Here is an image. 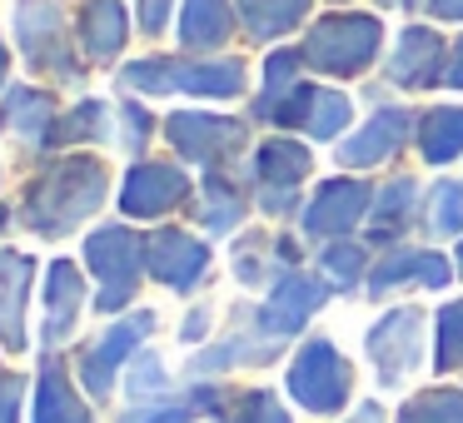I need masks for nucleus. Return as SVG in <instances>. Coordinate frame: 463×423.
<instances>
[{"label": "nucleus", "mask_w": 463, "mask_h": 423, "mask_svg": "<svg viewBox=\"0 0 463 423\" xmlns=\"http://www.w3.org/2000/svg\"><path fill=\"white\" fill-rule=\"evenodd\" d=\"M364 349H369V359H373V369H379L383 389L403 383L413 369H419V359H423V314L419 309L383 314V319L369 329Z\"/></svg>", "instance_id": "0eeeda50"}, {"label": "nucleus", "mask_w": 463, "mask_h": 423, "mask_svg": "<svg viewBox=\"0 0 463 423\" xmlns=\"http://www.w3.org/2000/svg\"><path fill=\"white\" fill-rule=\"evenodd\" d=\"M200 220H204V230H210V234H230L234 224L244 220V194L224 180V170H210V180H204V210H200Z\"/></svg>", "instance_id": "cd10ccee"}, {"label": "nucleus", "mask_w": 463, "mask_h": 423, "mask_svg": "<svg viewBox=\"0 0 463 423\" xmlns=\"http://www.w3.org/2000/svg\"><path fill=\"white\" fill-rule=\"evenodd\" d=\"M80 35H85V55L90 61H115L130 35V15L120 0H85L80 5Z\"/></svg>", "instance_id": "aec40b11"}, {"label": "nucleus", "mask_w": 463, "mask_h": 423, "mask_svg": "<svg viewBox=\"0 0 463 423\" xmlns=\"http://www.w3.org/2000/svg\"><path fill=\"white\" fill-rule=\"evenodd\" d=\"M5 125H11L21 140H31V145L51 140V130H55V100L45 90L15 85V90L5 95Z\"/></svg>", "instance_id": "b1692460"}, {"label": "nucleus", "mask_w": 463, "mask_h": 423, "mask_svg": "<svg viewBox=\"0 0 463 423\" xmlns=\"http://www.w3.org/2000/svg\"><path fill=\"white\" fill-rule=\"evenodd\" d=\"M409 135H413V110H403V105H383V110H373V120L364 125L359 135H349V140L339 145V164H349V170L383 164L403 140H409Z\"/></svg>", "instance_id": "2eb2a0df"}, {"label": "nucleus", "mask_w": 463, "mask_h": 423, "mask_svg": "<svg viewBox=\"0 0 463 423\" xmlns=\"http://www.w3.org/2000/svg\"><path fill=\"white\" fill-rule=\"evenodd\" d=\"M354 389V369L344 363V353L329 339H309L289 363V393L304 403L309 413H339L349 403Z\"/></svg>", "instance_id": "39448f33"}, {"label": "nucleus", "mask_w": 463, "mask_h": 423, "mask_svg": "<svg viewBox=\"0 0 463 423\" xmlns=\"http://www.w3.org/2000/svg\"><path fill=\"white\" fill-rule=\"evenodd\" d=\"M369 184L359 180H329L319 184V194L309 200V210H304V230L319 234V240H334V234L354 230V224L364 220V210H369Z\"/></svg>", "instance_id": "dca6fc26"}, {"label": "nucleus", "mask_w": 463, "mask_h": 423, "mask_svg": "<svg viewBox=\"0 0 463 423\" xmlns=\"http://www.w3.org/2000/svg\"><path fill=\"white\" fill-rule=\"evenodd\" d=\"M80 304H85V284L80 269L71 259H55L51 274H45V339H71L75 319H80Z\"/></svg>", "instance_id": "6ab92c4d"}, {"label": "nucleus", "mask_w": 463, "mask_h": 423, "mask_svg": "<svg viewBox=\"0 0 463 423\" xmlns=\"http://www.w3.org/2000/svg\"><path fill=\"white\" fill-rule=\"evenodd\" d=\"M234 274H240L244 284L264 279V240H244L240 249H234Z\"/></svg>", "instance_id": "58836bf2"}, {"label": "nucleus", "mask_w": 463, "mask_h": 423, "mask_svg": "<svg viewBox=\"0 0 463 423\" xmlns=\"http://www.w3.org/2000/svg\"><path fill=\"white\" fill-rule=\"evenodd\" d=\"M105 105L100 100H85V105H75L65 120H55V130H51V140L55 145H80V140H100L105 135Z\"/></svg>", "instance_id": "2f4dec72"}, {"label": "nucleus", "mask_w": 463, "mask_h": 423, "mask_svg": "<svg viewBox=\"0 0 463 423\" xmlns=\"http://www.w3.org/2000/svg\"><path fill=\"white\" fill-rule=\"evenodd\" d=\"M5 220H11V214H5V210H0V224H5Z\"/></svg>", "instance_id": "3c124183"}, {"label": "nucleus", "mask_w": 463, "mask_h": 423, "mask_svg": "<svg viewBox=\"0 0 463 423\" xmlns=\"http://www.w3.org/2000/svg\"><path fill=\"white\" fill-rule=\"evenodd\" d=\"M429 230L433 234H458L463 230V184L458 180H439V184H433Z\"/></svg>", "instance_id": "72a5a7b5"}, {"label": "nucleus", "mask_w": 463, "mask_h": 423, "mask_svg": "<svg viewBox=\"0 0 463 423\" xmlns=\"http://www.w3.org/2000/svg\"><path fill=\"white\" fill-rule=\"evenodd\" d=\"M210 403H220V393L214 389H194L190 399H135V409L125 413V423H190L200 409H210Z\"/></svg>", "instance_id": "c85d7f7f"}, {"label": "nucleus", "mask_w": 463, "mask_h": 423, "mask_svg": "<svg viewBox=\"0 0 463 423\" xmlns=\"http://www.w3.org/2000/svg\"><path fill=\"white\" fill-rule=\"evenodd\" d=\"M449 70V55H443V41L429 31V25H409L399 35V51L389 61V80L403 85V90H423V85L443 80Z\"/></svg>", "instance_id": "f3484780"}, {"label": "nucleus", "mask_w": 463, "mask_h": 423, "mask_svg": "<svg viewBox=\"0 0 463 423\" xmlns=\"http://www.w3.org/2000/svg\"><path fill=\"white\" fill-rule=\"evenodd\" d=\"M299 65L304 55L294 51H274L269 65H264V95L254 100V115L260 120H274V125H304L314 105V85L299 80Z\"/></svg>", "instance_id": "9b49d317"}, {"label": "nucleus", "mask_w": 463, "mask_h": 423, "mask_svg": "<svg viewBox=\"0 0 463 423\" xmlns=\"http://www.w3.org/2000/svg\"><path fill=\"white\" fill-rule=\"evenodd\" d=\"M170 145L194 164H224L234 150L244 145V125L240 120H224V115H200V110H180L170 115Z\"/></svg>", "instance_id": "1a4fd4ad"}, {"label": "nucleus", "mask_w": 463, "mask_h": 423, "mask_svg": "<svg viewBox=\"0 0 463 423\" xmlns=\"http://www.w3.org/2000/svg\"><path fill=\"white\" fill-rule=\"evenodd\" d=\"M150 329H155V314H150V309H140L135 319H125V324H115V329H105L100 339H95L90 349H85V359H80V379H85V389H90V399H110L120 363L135 353V343L150 339Z\"/></svg>", "instance_id": "9d476101"}, {"label": "nucleus", "mask_w": 463, "mask_h": 423, "mask_svg": "<svg viewBox=\"0 0 463 423\" xmlns=\"http://www.w3.org/2000/svg\"><path fill=\"white\" fill-rule=\"evenodd\" d=\"M100 200H105V164L85 160V155H71V160H55L51 170L31 184L21 220L31 224L35 234H45V240H61L75 224L90 220V214L100 210Z\"/></svg>", "instance_id": "f257e3e1"}, {"label": "nucleus", "mask_w": 463, "mask_h": 423, "mask_svg": "<svg viewBox=\"0 0 463 423\" xmlns=\"http://www.w3.org/2000/svg\"><path fill=\"white\" fill-rule=\"evenodd\" d=\"M309 15V0H240V21L254 41H274V35L294 31Z\"/></svg>", "instance_id": "a878e982"}, {"label": "nucleus", "mask_w": 463, "mask_h": 423, "mask_svg": "<svg viewBox=\"0 0 463 423\" xmlns=\"http://www.w3.org/2000/svg\"><path fill=\"white\" fill-rule=\"evenodd\" d=\"M443 80H449L453 90H463V41L453 45V55H449V70H443Z\"/></svg>", "instance_id": "37998d69"}, {"label": "nucleus", "mask_w": 463, "mask_h": 423, "mask_svg": "<svg viewBox=\"0 0 463 423\" xmlns=\"http://www.w3.org/2000/svg\"><path fill=\"white\" fill-rule=\"evenodd\" d=\"M349 423H383V413H379V403H364L359 413H354Z\"/></svg>", "instance_id": "49530a36"}, {"label": "nucleus", "mask_w": 463, "mask_h": 423, "mask_svg": "<svg viewBox=\"0 0 463 423\" xmlns=\"http://www.w3.org/2000/svg\"><path fill=\"white\" fill-rule=\"evenodd\" d=\"M125 90L145 95H210V100H234L244 90L240 61H135L120 70Z\"/></svg>", "instance_id": "f03ea898"}, {"label": "nucleus", "mask_w": 463, "mask_h": 423, "mask_svg": "<svg viewBox=\"0 0 463 423\" xmlns=\"http://www.w3.org/2000/svg\"><path fill=\"white\" fill-rule=\"evenodd\" d=\"M344 125H349V100H344L339 90H314V105H309V115H304V130H309L314 140H334Z\"/></svg>", "instance_id": "473e14b6"}, {"label": "nucleus", "mask_w": 463, "mask_h": 423, "mask_svg": "<svg viewBox=\"0 0 463 423\" xmlns=\"http://www.w3.org/2000/svg\"><path fill=\"white\" fill-rule=\"evenodd\" d=\"M184 194H190L184 170H175V164H135V170L125 174L120 210L130 214V220H155V214L175 210Z\"/></svg>", "instance_id": "f8f14e48"}, {"label": "nucleus", "mask_w": 463, "mask_h": 423, "mask_svg": "<svg viewBox=\"0 0 463 423\" xmlns=\"http://www.w3.org/2000/svg\"><path fill=\"white\" fill-rule=\"evenodd\" d=\"M399 279H419L423 289H443L449 284V259L443 254H433V249H393L389 259L373 269V294H383V289H393Z\"/></svg>", "instance_id": "412c9836"}, {"label": "nucleus", "mask_w": 463, "mask_h": 423, "mask_svg": "<svg viewBox=\"0 0 463 423\" xmlns=\"http://www.w3.org/2000/svg\"><path fill=\"white\" fill-rule=\"evenodd\" d=\"M204 334H210V314H190V324H184V339H190V343H200L204 339Z\"/></svg>", "instance_id": "a18cd8bd"}, {"label": "nucleus", "mask_w": 463, "mask_h": 423, "mask_svg": "<svg viewBox=\"0 0 463 423\" xmlns=\"http://www.w3.org/2000/svg\"><path fill=\"white\" fill-rule=\"evenodd\" d=\"M35 423H90V409L75 399L71 373L61 363H45L41 383H35Z\"/></svg>", "instance_id": "5701e85b"}, {"label": "nucleus", "mask_w": 463, "mask_h": 423, "mask_svg": "<svg viewBox=\"0 0 463 423\" xmlns=\"http://www.w3.org/2000/svg\"><path fill=\"white\" fill-rule=\"evenodd\" d=\"M15 41H21V55L35 70L55 75V80H80V65L65 51L61 11H55L51 0H21L15 5Z\"/></svg>", "instance_id": "423d86ee"}, {"label": "nucleus", "mask_w": 463, "mask_h": 423, "mask_svg": "<svg viewBox=\"0 0 463 423\" xmlns=\"http://www.w3.org/2000/svg\"><path fill=\"white\" fill-rule=\"evenodd\" d=\"M433 363L439 369H458L463 363V299L439 309V353H433Z\"/></svg>", "instance_id": "f704fd0d"}, {"label": "nucleus", "mask_w": 463, "mask_h": 423, "mask_svg": "<svg viewBox=\"0 0 463 423\" xmlns=\"http://www.w3.org/2000/svg\"><path fill=\"white\" fill-rule=\"evenodd\" d=\"M234 11L230 0H190L180 15V45L184 51H214V45L230 41Z\"/></svg>", "instance_id": "4be33fe9"}, {"label": "nucleus", "mask_w": 463, "mask_h": 423, "mask_svg": "<svg viewBox=\"0 0 463 423\" xmlns=\"http://www.w3.org/2000/svg\"><path fill=\"white\" fill-rule=\"evenodd\" d=\"M329 299V289H324V279H314V274H279V284H274V294L264 299L260 309V329L264 334H294L309 324V314L319 309V304Z\"/></svg>", "instance_id": "4468645a"}, {"label": "nucleus", "mask_w": 463, "mask_h": 423, "mask_svg": "<svg viewBox=\"0 0 463 423\" xmlns=\"http://www.w3.org/2000/svg\"><path fill=\"white\" fill-rule=\"evenodd\" d=\"M413 204H419V184L413 180H393L373 194V240H393L403 224L413 220Z\"/></svg>", "instance_id": "bb28decb"}, {"label": "nucleus", "mask_w": 463, "mask_h": 423, "mask_svg": "<svg viewBox=\"0 0 463 423\" xmlns=\"http://www.w3.org/2000/svg\"><path fill=\"white\" fill-rule=\"evenodd\" d=\"M230 423H289V413L274 403V393L254 389V393H244V399H240V413H234Z\"/></svg>", "instance_id": "4c0bfd02"}, {"label": "nucleus", "mask_w": 463, "mask_h": 423, "mask_svg": "<svg viewBox=\"0 0 463 423\" xmlns=\"http://www.w3.org/2000/svg\"><path fill=\"white\" fill-rule=\"evenodd\" d=\"M31 254L5 249L0 254V343L25 349V289H31Z\"/></svg>", "instance_id": "a211bd4d"}, {"label": "nucleus", "mask_w": 463, "mask_h": 423, "mask_svg": "<svg viewBox=\"0 0 463 423\" xmlns=\"http://www.w3.org/2000/svg\"><path fill=\"white\" fill-rule=\"evenodd\" d=\"M324 274L334 279V289H349V284L364 274V249L359 244H344V240L329 244V249H324Z\"/></svg>", "instance_id": "c9c22d12"}, {"label": "nucleus", "mask_w": 463, "mask_h": 423, "mask_svg": "<svg viewBox=\"0 0 463 423\" xmlns=\"http://www.w3.org/2000/svg\"><path fill=\"white\" fill-rule=\"evenodd\" d=\"M145 264H150V274L160 284H170V289H194L200 274L210 269V249H204L200 240H190L184 230H160V234L145 240Z\"/></svg>", "instance_id": "ddd939ff"}, {"label": "nucleus", "mask_w": 463, "mask_h": 423, "mask_svg": "<svg viewBox=\"0 0 463 423\" xmlns=\"http://www.w3.org/2000/svg\"><path fill=\"white\" fill-rule=\"evenodd\" d=\"M419 150L429 164H449L463 155V105H439L419 120Z\"/></svg>", "instance_id": "393cba45"}, {"label": "nucleus", "mask_w": 463, "mask_h": 423, "mask_svg": "<svg viewBox=\"0 0 463 423\" xmlns=\"http://www.w3.org/2000/svg\"><path fill=\"white\" fill-rule=\"evenodd\" d=\"M458 274H463V244H458Z\"/></svg>", "instance_id": "09e8293b"}, {"label": "nucleus", "mask_w": 463, "mask_h": 423, "mask_svg": "<svg viewBox=\"0 0 463 423\" xmlns=\"http://www.w3.org/2000/svg\"><path fill=\"white\" fill-rule=\"evenodd\" d=\"M403 5H409V11H413V5H423V0H403Z\"/></svg>", "instance_id": "8fccbe9b"}, {"label": "nucleus", "mask_w": 463, "mask_h": 423, "mask_svg": "<svg viewBox=\"0 0 463 423\" xmlns=\"http://www.w3.org/2000/svg\"><path fill=\"white\" fill-rule=\"evenodd\" d=\"M85 264L95 269V314H115L135 299V284H140V264H145V240L130 234L125 224H105L85 240Z\"/></svg>", "instance_id": "20e7f679"}, {"label": "nucleus", "mask_w": 463, "mask_h": 423, "mask_svg": "<svg viewBox=\"0 0 463 423\" xmlns=\"http://www.w3.org/2000/svg\"><path fill=\"white\" fill-rule=\"evenodd\" d=\"M309 174V150L294 140H264L254 155V184H260V210L289 214L299 204V180Z\"/></svg>", "instance_id": "6e6552de"}, {"label": "nucleus", "mask_w": 463, "mask_h": 423, "mask_svg": "<svg viewBox=\"0 0 463 423\" xmlns=\"http://www.w3.org/2000/svg\"><path fill=\"white\" fill-rule=\"evenodd\" d=\"M5 65H11V55H5V45H0V80H5Z\"/></svg>", "instance_id": "de8ad7c7"}, {"label": "nucleus", "mask_w": 463, "mask_h": 423, "mask_svg": "<svg viewBox=\"0 0 463 423\" xmlns=\"http://www.w3.org/2000/svg\"><path fill=\"white\" fill-rule=\"evenodd\" d=\"M274 353H279V334H269V339H260V343H254V334H234L230 343L200 353V359H194V373H220V369H230L234 359H274Z\"/></svg>", "instance_id": "c756f323"}, {"label": "nucleus", "mask_w": 463, "mask_h": 423, "mask_svg": "<svg viewBox=\"0 0 463 423\" xmlns=\"http://www.w3.org/2000/svg\"><path fill=\"white\" fill-rule=\"evenodd\" d=\"M170 5H175V0H140V31L145 35H160L165 21H170Z\"/></svg>", "instance_id": "a19ab883"}, {"label": "nucleus", "mask_w": 463, "mask_h": 423, "mask_svg": "<svg viewBox=\"0 0 463 423\" xmlns=\"http://www.w3.org/2000/svg\"><path fill=\"white\" fill-rule=\"evenodd\" d=\"M399 423H463V393L458 389H429L413 403H403Z\"/></svg>", "instance_id": "7c9ffc66"}, {"label": "nucleus", "mask_w": 463, "mask_h": 423, "mask_svg": "<svg viewBox=\"0 0 463 423\" xmlns=\"http://www.w3.org/2000/svg\"><path fill=\"white\" fill-rule=\"evenodd\" d=\"M383 25L379 15H329L304 35V65L324 75H359L379 55Z\"/></svg>", "instance_id": "7ed1b4c3"}, {"label": "nucleus", "mask_w": 463, "mask_h": 423, "mask_svg": "<svg viewBox=\"0 0 463 423\" xmlns=\"http://www.w3.org/2000/svg\"><path fill=\"white\" fill-rule=\"evenodd\" d=\"M170 389V373L160 369V359L155 353H145V359H135L130 369V399H155V393Z\"/></svg>", "instance_id": "e433bc0d"}, {"label": "nucleus", "mask_w": 463, "mask_h": 423, "mask_svg": "<svg viewBox=\"0 0 463 423\" xmlns=\"http://www.w3.org/2000/svg\"><path fill=\"white\" fill-rule=\"evenodd\" d=\"M429 11L439 21H463V0H429Z\"/></svg>", "instance_id": "c03bdc74"}, {"label": "nucleus", "mask_w": 463, "mask_h": 423, "mask_svg": "<svg viewBox=\"0 0 463 423\" xmlns=\"http://www.w3.org/2000/svg\"><path fill=\"white\" fill-rule=\"evenodd\" d=\"M145 140H150V115H145L140 105H125V145L140 150Z\"/></svg>", "instance_id": "ea45409f"}, {"label": "nucleus", "mask_w": 463, "mask_h": 423, "mask_svg": "<svg viewBox=\"0 0 463 423\" xmlns=\"http://www.w3.org/2000/svg\"><path fill=\"white\" fill-rule=\"evenodd\" d=\"M0 423H21V379H0Z\"/></svg>", "instance_id": "79ce46f5"}]
</instances>
